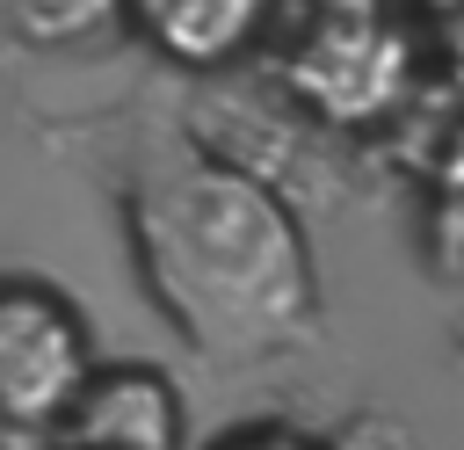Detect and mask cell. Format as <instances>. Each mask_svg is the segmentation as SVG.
I'll list each match as a JSON object with an SVG mask.
<instances>
[{
	"instance_id": "cell-1",
	"label": "cell",
	"mask_w": 464,
	"mask_h": 450,
	"mask_svg": "<svg viewBox=\"0 0 464 450\" xmlns=\"http://www.w3.org/2000/svg\"><path fill=\"white\" fill-rule=\"evenodd\" d=\"M130 240L160 312L203 356H261L304 327L312 269L283 196L210 152H167L130 189Z\"/></svg>"
},
{
	"instance_id": "cell-2",
	"label": "cell",
	"mask_w": 464,
	"mask_h": 450,
	"mask_svg": "<svg viewBox=\"0 0 464 450\" xmlns=\"http://www.w3.org/2000/svg\"><path fill=\"white\" fill-rule=\"evenodd\" d=\"M290 87L334 123H370L406 87V36L370 7H326L290 51Z\"/></svg>"
},
{
	"instance_id": "cell-3",
	"label": "cell",
	"mask_w": 464,
	"mask_h": 450,
	"mask_svg": "<svg viewBox=\"0 0 464 450\" xmlns=\"http://www.w3.org/2000/svg\"><path fill=\"white\" fill-rule=\"evenodd\" d=\"M87 377V334L44 283H0V421L44 428Z\"/></svg>"
},
{
	"instance_id": "cell-4",
	"label": "cell",
	"mask_w": 464,
	"mask_h": 450,
	"mask_svg": "<svg viewBox=\"0 0 464 450\" xmlns=\"http://www.w3.org/2000/svg\"><path fill=\"white\" fill-rule=\"evenodd\" d=\"M58 450H181V399L160 370H87L58 406Z\"/></svg>"
},
{
	"instance_id": "cell-5",
	"label": "cell",
	"mask_w": 464,
	"mask_h": 450,
	"mask_svg": "<svg viewBox=\"0 0 464 450\" xmlns=\"http://www.w3.org/2000/svg\"><path fill=\"white\" fill-rule=\"evenodd\" d=\"M116 15H130V29L152 36L167 58L218 65L261 29L268 0H116Z\"/></svg>"
},
{
	"instance_id": "cell-6",
	"label": "cell",
	"mask_w": 464,
	"mask_h": 450,
	"mask_svg": "<svg viewBox=\"0 0 464 450\" xmlns=\"http://www.w3.org/2000/svg\"><path fill=\"white\" fill-rule=\"evenodd\" d=\"M0 15L29 44H72V36L102 29L116 15V0H0Z\"/></svg>"
},
{
	"instance_id": "cell-7",
	"label": "cell",
	"mask_w": 464,
	"mask_h": 450,
	"mask_svg": "<svg viewBox=\"0 0 464 450\" xmlns=\"http://www.w3.org/2000/svg\"><path fill=\"white\" fill-rule=\"evenodd\" d=\"M435 254L464 269V131L450 138V152L435 167Z\"/></svg>"
},
{
	"instance_id": "cell-8",
	"label": "cell",
	"mask_w": 464,
	"mask_h": 450,
	"mask_svg": "<svg viewBox=\"0 0 464 450\" xmlns=\"http://www.w3.org/2000/svg\"><path fill=\"white\" fill-rule=\"evenodd\" d=\"M218 450H326V443H312V435H290V428H246V435L218 443Z\"/></svg>"
},
{
	"instance_id": "cell-9",
	"label": "cell",
	"mask_w": 464,
	"mask_h": 450,
	"mask_svg": "<svg viewBox=\"0 0 464 450\" xmlns=\"http://www.w3.org/2000/svg\"><path fill=\"white\" fill-rule=\"evenodd\" d=\"M326 7H370V15H384V0H326Z\"/></svg>"
}]
</instances>
